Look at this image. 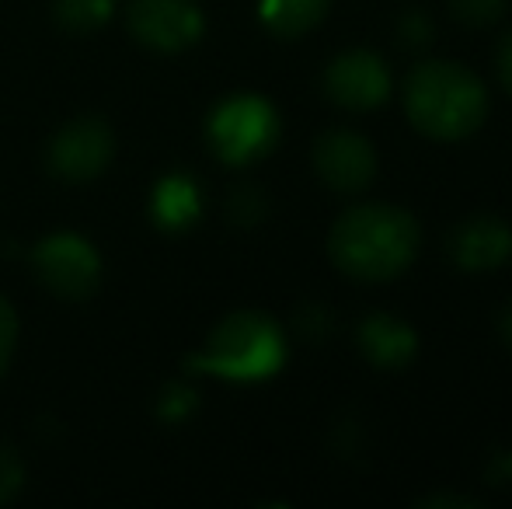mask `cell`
<instances>
[{
  "instance_id": "obj_1",
  "label": "cell",
  "mask_w": 512,
  "mask_h": 509,
  "mask_svg": "<svg viewBox=\"0 0 512 509\" xmlns=\"http://www.w3.org/2000/svg\"><path fill=\"white\" fill-rule=\"evenodd\" d=\"M422 231L408 210L391 203H363L345 210L328 234V255L345 276L380 283L415 262Z\"/></svg>"
},
{
  "instance_id": "obj_2",
  "label": "cell",
  "mask_w": 512,
  "mask_h": 509,
  "mask_svg": "<svg viewBox=\"0 0 512 509\" xmlns=\"http://www.w3.org/2000/svg\"><path fill=\"white\" fill-rule=\"evenodd\" d=\"M405 112L429 140H464L488 119V91L478 74L453 60L418 63L405 81Z\"/></svg>"
},
{
  "instance_id": "obj_3",
  "label": "cell",
  "mask_w": 512,
  "mask_h": 509,
  "mask_svg": "<svg viewBox=\"0 0 512 509\" xmlns=\"http://www.w3.org/2000/svg\"><path fill=\"white\" fill-rule=\"evenodd\" d=\"M286 363V342L279 325L262 311H237L216 325L206 349L192 360V367L227 381H265L279 374Z\"/></svg>"
},
{
  "instance_id": "obj_4",
  "label": "cell",
  "mask_w": 512,
  "mask_h": 509,
  "mask_svg": "<svg viewBox=\"0 0 512 509\" xmlns=\"http://www.w3.org/2000/svg\"><path fill=\"white\" fill-rule=\"evenodd\" d=\"M209 143L227 164H251L265 157L279 140V116L265 98L234 95L209 116Z\"/></svg>"
},
{
  "instance_id": "obj_5",
  "label": "cell",
  "mask_w": 512,
  "mask_h": 509,
  "mask_svg": "<svg viewBox=\"0 0 512 509\" xmlns=\"http://www.w3.org/2000/svg\"><path fill=\"white\" fill-rule=\"evenodd\" d=\"M35 269L53 293L70 300L88 297L102 276V258L77 234H53L35 248Z\"/></svg>"
},
{
  "instance_id": "obj_6",
  "label": "cell",
  "mask_w": 512,
  "mask_h": 509,
  "mask_svg": "<svg viewBox=\"0 0 512 509\" xmlns=\"http://www.w3.org/2000/svg\"><path fill=\"white\" fill-rule=\"evenodd\" d=\"M324 91L335 105L352 112H370L391 95V74L387 63L370 49H349L338 53L324 70Z\"/></svg>"
},
{
  "instance_id": "obj_7",
  "label": "cell",
  "mask_w": 512,
  "mask_h": 509,
  "mask_svg": "<svg viewBox=\"0 0 512 509\" xmlns=\"http://www.w3.org/2000/svg\"><path fill=\"white\" fill-rule=\"evenodd\" d=\"M129 28L150 49L178 53L203 35V11L196 0H133Z\"/></svg>"
},
{
  "instance_id": "obj_8",
  "label": "cell",
  "mask_w": 512,
  "mask_h": 509,
  "mask_svg": "<svg viewBox=\"0 0 512 509\" xmlns=\"http://www.w3.org/2000/svg\"><path fill=\"white\" fill-rule=\"evenodd\" d=\"M115 154L112 129L102 119H74L56 133L49 147V168L67 182H84L105 171Z\"/></svg>"
},
{
  "instance_id": "obj_9",
  "label": "cell",
  "mask_w": 512,
  "mask_h": 509,
  "mask_svg": "<svg viewBox=\"0 0 512 509\" xmlns=\"http://www.w3.org/2000/svg\"><path fill=\"white\" fill-rule=\"evenodd\" d=\"M314 168L321 182L335 192H359L377 175V150L366 136L352 133V129H335L317 140Z\"/></svg>"
},
{
  "instance_id": "obj_10",
  "label": "cell",
  "mask_w": 512,
  "mask_h": 509,
  "mask_svg": "<svg viewBox=\"0 0 512 509\" xmlns=\"http://www.w3.org/2000/svg\"><path fill=\"white\" fill-rule=\"evenodd\" d=\"M453 265L467 272L499 269L512 258V227L499 217H471L450 234Z\"/></svg>"
},
{
  "instance_id": "obj_11",
  "label": "cell",
  "mask_w": 512,
  "mask_h": 509,
  "mask_svg": "<svg viewBox=\"0 0 512 509\" xmlns=\"http://www.w3.org/2000/svg\"><path fill=\"white\" fill-rule=\"evenodd\" d=\"M359 349H363V356L373 367L401 370L415 360L418 339L408 321L377 311V314H370V318H363V325H359Z\"/></svg>"
},
{
  "instance_id": "obj_12",
  "label": "cell",
  "mask_w": 512,
  "mask_h": 509,
  "mask_svg": "<svg viewBox=\"0 0 512 509\" xmlns=\"http://www.w3.org/2000/svg\"><path fill=\"white\" fill-rule=\"evenodd\" d=\"M203 210V196H199V185L189 175L175 171V175H164L154 189V220L164 231H185L199 220Z\"/></svg>"
},
{
  "instance_id": "obj_13",
  "label": "cell",
  "mask_w": 512,
  "mask_h": 509,
  "mask_svg": "<svg viewBox=\"0 0 512 509\" xmlns=\"http://www.w3.org/2000/svg\"><path fill=\"white\" fill-rule=\"evenodd\" d=\"M331 0H262V21L276 35H304L328 14Z\"/></svg>"
},
{
  "instance_id": "obj_14",
  "label": "cell",
  "mask_w": 512,
  "mask_h": 509,
  "mask_svg": "<svg viewBox=\"0 0 512 509\" xmlns=\"http://www.w3.org/2000/svg\"><path fill=\"white\" fill-rule=\"evenodd\" d=\"M115 0H56V18L70 32H95L108 21Z\"/></svg>"
},
{
  "instance_id": "obj_15",
  "label": "cell",
  "mask_w": 512,
  "mask_h": 509,
  "mask_svg": "<svg viewBox=\"0 0 512 509\" xmlns=\"http://www.w3.org/2000/svg\"><path fill=\"white\" fill-rule=\"evenodd\" d=\"M506 4L509 0H450L453 18L471 28H485V25H492V21H499L502 14H506Z\"/></svg>"
},
{
  "instance_id": "obj_16",
  "label": "cell",
  "mask_w": 512,
  "mask_h": 509,
  "mask_svg": "<svg viewBox=\"0 0 512 509\" xmlns=\"http://www.w3.org/2000/svg\"><path fill=\"white\" fill-rule=\"evenodd\" d=\"M25 482V464L11 447H0V506L11 503Z\"/></svg>"
},
{
  "instance_id": "obj_17",
  "label": "cell",
  "mask_w": 512,
  "mask_h": 509,
  "mask_svg": "<svg viewBox=\"0 0 512 509\" xmlns=\"http://www.w3.org/2000/svg\"><path fill=\"white\" fill-rule=\"evenodd\" d=\"M230 213H234L237 224H255V220L265 213L262 192L251 189V185H241V189L234 192V199H230Z\"/></svg>"
},
{
  "instance_id": "obj_18",
  "label": "cell",
  "mask_w": 512,
  "mask_h": 509,
  "mask_svg": "<svg viewBox=\"0 0 512 509\" xmlns=\"http://www.w3.org/2000/svg\"><path fill=\"white\" fill-rule=\"evenodd\" d=\"M192 408H196V391H189L185 384H171L168 391H164V398H161V415H164V419L178 422V419H185Z\"/></svg>"
},
{
  "instance_id": "obj_19",
  "label": "cell",
  "mask_w": 512,
  "mask_h": 509,
  "mask_svg": "<svg viewBox=\"0 0 512 509\" xmlns=\"http://www.w3.org/2000/svg\"><path fill=\"white\" fill-rule=\"evenodd\" d=\"M14 339H18V318H14L11 304L0 297V374H4L7 360H11Z\"/></svg>"
},
{
  "instance_id": "obj_20",
  "label": "cell",
  "mask_w": 512,
  "mask_h": 509,
  "mask_svg": "<svg viewBox=\"0 0 512 509\" xmlns=\"http://www.w3.org/2000/svg\"><path fill=\"white\" fill-rule=\"evenodd\" d=\"M429 35H432V25L422 11H408L405 18H401V42H405V46H425Z\"/></svg>"
},
{
  "instance_id": "obj_21",
  "label": "cell",
  "mask_w": 512,
  "mask_h": 509,
  "mask_svg": "<svg viewBox=\"0 0 512 509\" xmlns=\"http://www.w3.org/2000/svg\"><path fill=\"white\" fill-rule=\"evenodd\" d=\"M328 325H331V318L324 307H307V311L300 314V328H304L310 339H321V335L328 332Z\"/></svg>"
},
{
  "instance_id": "obj_22",
  "label": "cell",
  "mask_w": 512,
  "mask_h": 509,
  "mask_svg": "<svg viewBox=\"0 0 512 509\" xmlns=\"http://www.w3.org/2000/svg\"><path fill=\"white\" fill-rule=\"evenodd\" d=\"M499 77H502V84H506V91L512 95V32L502 39V46H499Z\"/></svg>"
},
{
  "instance_id": "obj_23",
  "label": "cell",
  "mask_w": 512,
  "mask_h": 509,
  "mask_svg": "<svg viewBox=\"0 0 512 509\" xmlns=\"http://www.w3.org/2000/svg\"><path fill=\"white\" fill-rule=\"evenodd\" d=\"M502 339H506L509 349H512V307L506 311V318H502Z\"/></svg>"
}]
</instances>
